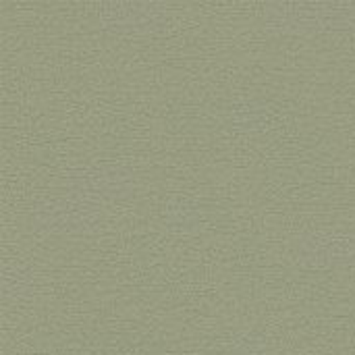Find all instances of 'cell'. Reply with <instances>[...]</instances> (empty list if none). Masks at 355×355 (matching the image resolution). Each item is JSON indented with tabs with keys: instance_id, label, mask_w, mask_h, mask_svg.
Returning a JSON list of instances; mask_svg holds the SVG:
<instances>
[]
</instances>
